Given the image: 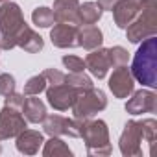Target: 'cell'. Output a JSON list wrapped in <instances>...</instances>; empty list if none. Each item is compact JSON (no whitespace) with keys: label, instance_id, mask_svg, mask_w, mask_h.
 Returning a JSON list of instances; mask_svg holds the SVG:
<instances>
[{"label":"cell","instance_id":"11","mask_svg":"<svg viewBox=\"0 0 157 157\" xmlns=\"http://www.w3.org/2000/svg\"><path fill=\"white\" fill-rule=\"evenodd\" d=\"M133 96L126 104V111L129 115H142V113H155L157 111V94L148 89H140L131 93Z\"/></svg>","mask_w":157,"mask_h":157},{"label":"cell","instance_id":"13","mask_svg":"<svg viewBox=\"0 0 157 157\" xmlns=\"http://www.w3.org/2000/svg\"><path fill=\"white\" fill-rule=\"evenodd\" d=\"M140 4H142V0H118L117 6L111 10L113 17H115V24L118 28L126 30L133 22V19L139 15Z\"/></svg>","mask_w":157,"mask_h":157},{"label":"cell","instance_id":"20","mask_svg":"<svg viewBox=\"0 0 157 157\" xmlns=\"http://www.w3.org/2000/svg\"><path fill=\"white\" fill-rule=\"evenodd\" d=\"M104 10L98 6V2H85L78 8V15H80V24H96L102 17Z\"/></svg>","mask_w":157,"mask_h":157},{"label":"cell","instance_id":"12","mask_svg":"<svg viewBox=\"0 0 157 157\" xmlns=\"http://www.w3.org/2000/svg\"><path fill=\"white\" fill-rule=\"evenodd\" d=\"M78 0H54V22L59 24H72L80 26V15H78Z\"/></svg>","mask_w":157,"mask_h":157},{"label":"cell","instance_id":"14","mask_svg":"<svg viewBox=\"0 0 157 157\" xmlns=\"http://www.w3.org/2000/svg\"><path fill=\"white\" fill-rule=\"evenodd\" d=\"M85 68L98 80H104L107 76V70L111 68L109 65V57H107V50L105 48H94L91 50V54L85 57Z\"/></svg>","mask_w":157,"mask_h":157},{"label":"cell","instance_id":"6","mask_svg":"<svg viewBox=\"0 0 157 157\" xmlns=\"http://www.w3.org/2000/svg\"><path fill=\"white\" fill-rule=\"evenodd\" d=\"M80 120L65 118L61 115H46L43 120V129L50 137H80Z\"/></svg>","mask_w":157,"mask_h":157},{"label":"cell","instance_id":"28","mask_svg":"<svg viewBox=\"0 0 157 157\" xmlns=\"http://www.w3.org/2000/svg\"><path fill=\"white\" fill-rule=\"evenodd\" d=\"M15 93V78L11 74H0V96Z\"/></svg>","mask_w":157,"mask_h":157},{"label":"cell","instance_id":"24","mask_svg":"<svg viewBox=\"0 0 157 157\" xmlns=\"http://www.w3.org/2000/svg\"><path fill=\"white\" fill-rule=\"evenodd\" d=\"M46 78L43 74H37V76H32L30 80L24 83V94L26 96H37L41 94L44 89H46Z\"/></svg>","mask_w":157,"mask_h":157},{"label":"cell","instance_id":"23","mask_svg":"<svg viewBox=\"0 0 157 157\" xmlns=\"http://www.w3.org/2000/svg\"><path fill=\"white\" fill-rule=\"evenodd\" d=\"M32 21H33V24L39 26V28H50V26L54 24V13H52L50 8L41 6V8H35V10H33Z\"/></svg>","mask_w":157,"mask_h":157},{"label":"cell","instance_id":"31","mask_svg":"<svg viewBox=\"0 0 157 157\" xmlns=\"http://www.w3.org/2000/svg\"><path fill=\"white\" fill-rule=\"evenodd\" d=\"M118 0H98V6L104 10V11H111L115 6H117Z\"/></svg>","mask_w":157,"mask_h":157},{"label":"cell","instance_id":"30","mask_svg":"<svg viewBox=\"0 0 157 157\" xmlns=\"http://www.w3.org/2000/svg\"><path fill=\"white\" fill-rule=\"evenodd\" d=\"M43 76L46 78V83H50V85L61 83V82L65 80V74H63L61 70H57V68H46V70L43 72Z\"/></svg>","mask_w":157,"mask_h":157},{"label":"cell","instance_id":"16","mask_svg":"<svg viewBox=\"0 0 157 157\" xmlns=\"http://www.w3.org/2000/svg\"><path fill=\"white\" fill-rule=\"evenodd\" d=\"M78 46H82L85 50H94V48H100L102 43H104V33L98 26L94 24H83L82 28L78 26Z\"/></svg>","mask_w":157,"mask_h":157},{"label":"cell","instance_id":"29","mask_svg":"<svg viewBox=\"0 0 157 157\" xmlns=\"http://www.w3.org/2000/svg\"><path fill=\"white\" fill-rule=\"evenodd\" d=\"M24 100H26V94H19V93H11L8 96H4V105H10L13 109H22L24 105Z\"/></svg>","mask_w":157,"mask_h":157},{"label":"cell","instance_id":"15","mask_svg":"<svg viewBox=\"0 0 157 157\" xmlns=\"http://www.w3.org/2000/svg\"><path fill=\"white\" fill-rule=\"evenodd\" d=\"M78 26H72V24H56L52 30H50V39L54 43V46L57 48H74L78 46Z\"/></svg>","mask_w":157,"mask_h":157},{"label":"cell","instance_id":"33","mask_svg":"<svg viewBox=\"0 0 157 157\" xmlns=\"http://www.w3.org/2000/svg\"><path fill=\"white\" fill-rule=\"evenodd\" d=\"M0 2H6V0H0Z\"/></svg>","mask_w":157,"mask_h":157},{"label":"cell","instance_id":"17","mask_svg":"<svg viewBox=\"0 0 157 157\" xmlns=\"http://www.w3.org/2000/svg\"><path fill=\"white\" fill-rule=\"evenodd\" d=\"M44 139L43 133L35 131V129H22L17 135V150L24 155H33L39 151V148L43 146Z\"/></svg>","mask_w":157,"mask_h":157},{"label":"cell","instance_id":"5","mask_svg":"<svg viewBox=\"0 0 157 157\" xmlns=\"http://www.w3.org/2000/svg\"><path fill=\"white\" fill-rule=\"evenodd\" d=\"M105 107H107V96H105V93L100 91V89L91 87V89H87V91L78 94V98H76V102L72 104L70 109H72V115H74L76 120L83 122V120L93 118L96 113L104 111Z\"/></svg>","mask_w":157,"mask_h":157},{"label":"cell","instance_id":"19","mask_svg":"<svg viewBox=\"0 0 157 157\" xmlns=\"http://www.w3.org/2000/svg\"><path fill=\"white\" fill-rule=\"evenodd\" d=\"M24 113V118L28 122H33V124H39L44 120L46 117V105L41 98H35V96H26L24 100V105L21 109Z\"/></svg>","mask_w":157,"mask_h":157},{"label":"cell","instance_id":"3","mask_svg":"<svg viewBox=\"0 0 157 157\" xmlns=\"http://www.w3.org/2000/svg\"><path fill=\"white\" fill-rule=\"evenodd\" d=\"M157 33V0H142L140 11L126 28L129 43H140Z\"/></svg>","mask_w":157,"mask_h":157},{"label":"cell","instance_id":"22","mask_svg":"<svg viewBox=\"0 0 157 157\" xmlns=\"http://www.w3.org/2000/svg\"><path fill=\"white\" fill-rule=\"evenodd\" d=\"M63 82H65L67 85L74 87L78 93H83V91L94 87V85H93V80H91L89 76H85L83 72H68V74H65V80H63Z\"/></svg>","mask_w":157,"mask_h":157},{"label":"cell","instance_id":"7","mask_svg":"<svg viewBox=\"0 0 157 157\" xmlns=\"http://www.w3.org/2000/svg\"><path fill=\"white\" fill-rule=\"evenodd\" d=\"M22 129H26V118L21 115V109L4 105L0 109V140L13 139Z\"/></svg>","mask_w":157,"mask_h":157},{"label":"cell","instance_id":"18","mask_svg":"<svg viewBox=\"0 0 157 157\" xmlns=\"http://www.w3.org/2000/svg\"><path fill=\"white\" fill-rule=\"evenodd\" d=\"M15 43H17V46H21L24 52H30V54L41 52V50H43V46H44L43 37H41L35 30H32L28 24H24V26H22V30L17 33Z\"/></svg>","mask_w":157,"mask_h":157},{"label":"cell","instance_id":"9","mask_svg":"<svg viewBox=\"0 0 157 157\" xmlns=\"http://www.w3.org/2000/svg\"><path fill=\"white\" fill-rule=\"evenodd\" d=\"M44 91H46L48 104H50L56 111H67V109H70L72 104L76 102L78 94H80L74 87L67 85L65 82H61V83H54V85L46 87Z\"/></svg>","mask_w":157,"mask_h":157},{"label":"cell","instance_id":"25","mask_svg":"<svg viewBox=\"0 0 157 157\" xmlns=\"http://www.w3.org/2000/svg\"><path fill=\"white\" fill-rule=\"evenodd\" d=\"M107 57H109V65L113 68H117V67L128 65L129 54L124 46H113V48H107Z\"/></svg>","mask_w":157,"mask_h":157},{"label":"cell","instance_id":"32","mask_svg":"<svg viewBox=\"0 0 157 157\" xmlns=\"http://www.w3.org/2000/svg\"><path fill=\"white\" fill-rule=\"evenodd\" d=\"M0 153H2V146H0Z\"/></svg>","mask_w":157,"mask_h":157},{"label":"cell","instance_id":"34","mask_svg":"<svg viewBox=\"0 0 157 157\" xmlns=\"http://www.w3.org/2000/svg\"><path fill=\"white\" fill-rule=\"evenodd\" d=\"M0 50H2V48H0Z\"/></svg>","mask_w":157,"mask_h":157},{"label":"cell","instance_id":"4","mask_svg":"<svg viewBox=\"0 0 157 157\" xmlns=\"http://www.w3.org/2000/svg\"><path fill=\"white\" fill-rule=\"evenodd\" d=\"M80 137L85 142L89 155H109L111 144H109V129L104 120L89 118L80 124Z\"/></svg>","mask_w":157,"mask_h":157},{"label":"cell","instance_id":"2","mask_svg":"<svg viewBox=\"0 0 157 157\" xmlns=\"http://www.w3.org/2000/svg\"><path fill=\"white\" fill-rule=\"evenodd\" d=\"M24 24L26 21L19 4L10 2V0L2 2V6H0V48L2 50L15 48L17 33L22 30Z\"/></svg>","mask_w":157,"mask_h":157},{"label":"cell","instance_id":"21","mask_svg":"<svg viewBox=\"0 0 157 157\" xmlns=\"http://www.w3.org/2000/svg\"><path fill=\"white\" fill-rule=\"evenodd\" d=\"M43 155L44 157H57V155H72V150L59 139V137H50L46 142H43Z\"/></svg>","mask_w":157,"mask_h":157},{"label":"cell","instance_id":"27","mask_svg":"<svg viewBox=\"0 0 157 157\" xmlns=\"http://www.w3.org/2000/svg\"><path fill=\"white\" fill-rule=\"evenodd\" d=\"M63 65L68 68V72H83L85 70V61L78 56H63Z\"/></svg>","mask_w":157,"mask_h":157},{"label":"cell","instance_id":"1","mask_svg":"<svg viewBox=\"0 0 157 157\" xmlns=\"http://www.w3.org/2000/svg\"><path fill=\"white\" fill-rule=\"evenodd\" d=\"M131 76L133 80L142 83L144 87H157V39L155 35L142 41L139 50L131 61Z\"/></svg>","mask_w":157,"mask_h":157},{"label":"cell","instance_id":"10","mask_svg":"<svg viewBox=\"0 0 157 157\" xmlns=\"http://www.w3.org/2000/svg\"><path fill=\"white\" fill-rule=\"evenodd\" d=\"M109 91L113 93L115 98H128L131 96L133 89H135V80L131 76V70L128 68V65L117 67L113 70V74L109 76Z\"/></svg>","mask_w":157,"mask_h":157},{"label":"cell","instance_id":"26","mask_svg":"<svg viewBox=\"0 0 157 157\" xmlns=\"http://www.w3.org/2000/svg\"><path fill=\"white\" fill-rule=\"evenodd\" d=\"M140 124V131H142V139L150 142V146H153L155 139H157V122L153 118H142L139 120Z\"/></svg>","mask_w":157,"mask_h":157},{"label":"cell","instance_id":"8","mask_svg":"<svg viewBox=\"0 0 157 157\" xmlns=\"http://www.w3.org/2000/svg\"><path fill=\"white\" fill-rule=\"evenodd\" d=\"M140 142H142L140 124H139L137 120H128L126 126H124V131H122V135H120V140H118V146H120L122 155H126V157L142 155Z\"/></svg>","mask_w":157,"mask_h":157}]
</instances>
